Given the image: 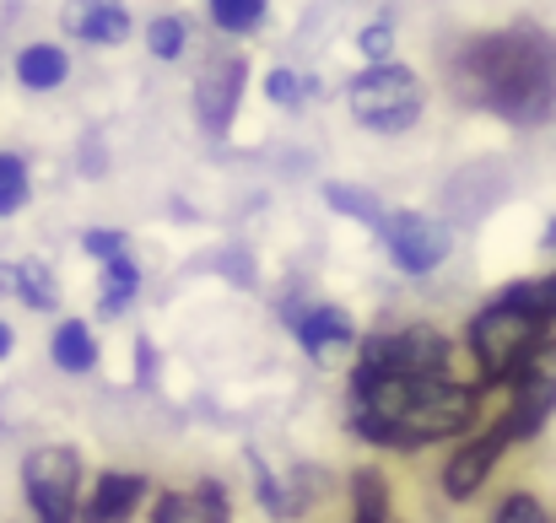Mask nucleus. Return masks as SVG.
I'll return each instance as SVG.
<instances>
[{
    "instance_id": "29",
    "label": "nucleus",
    "mask_w": 556,
    "mask_h": 523,
    "mask_svg": "<svg viewBox=\"0 0 556 523\" xmlns=\"http://www.w3.org/2000/svg\"><path fill=\"white\" fill-rule=\"evenodd\" d=\"M5 350H11V330L0 324V356H5Z\"/></svg>"
},
{
    "instance_id": "26",
    "label": "nucleus",
    "mask_w": 556,
    "mask_h": 523,
    "mask_svg": "<svg viewBox=\"0 0 556 523\" xmlns=\"http://www.w3.org/2000/svg\"><path fill=\"white\" fill-rule=\"evenodd\" d=\"M265 92H270V103H298V92H303V81H298L292 71H270V81H265Z\"/></svg>"
},
{
    "instance_id": "28",
    "label": "nucleus",
    "mask_w": 556,
    "mask_h": 523,
    "mask_svg": "<svg viewBox=\"0 0 556 523\" xmlns=\"http://www.w3.org/2000/svg\"><path fill=\"white\" fill-rule=\"evenodd\" d=\"M535 297H541V314L556 324V270L546 276V281H535Z\"/></svg>"
},
{
    "instance_id": "19",
    "label": "nucleus",
    "mask_w": 556,
    "mask_h": 523,
    "mask_svg": "<svg viewBox=\"0 0 556 523\" xmlns=\"http://www.w3.org/2000/svg\"><path fill=\"white\" fill-rule=\"evenodd\" d=\"M260 11H265V0H211V16H216L222 33H249V27H260Z\"/></svg>"
},
{
    "instance_id": "2",
    "label": "nucleus",
    "mask_w": 556,
    "mask_h": 523,
    "mask_svg": "<svg viewBox=\"0 0 556 523\" xmlns=\"http://www.w3.org/2000/svg\"><path fill=\"white\" fill-rule=\"evenodd\" d=\"M459 76L481 109L514 125H541L556 109V49L535 27H514V33H492L470 43Z\"/></svg>"
},
{
    "instance_id": "23",
    "label": "nucleus",
    "mask_w": 556,
    "mask_h": 523,
    "mask_svg": "<svg viewBox=\"0 0 556 523\" xmlns=\"http://www.w3.org/2000/svg\"><path fill=\"white\" fill-rule=\"evenodd\" d=\"M22 200H27V168L0 152V216H11Z\"/></svg>"
},
{
    "instance_id": "6",
    "label": "nucleus",
    "mask_w": 556,
    "mask_h": 523,
    "mask_svg": "<svg viewBox=\"0 0 556 523\" xmlns=\"http://www.w3.org/2000/svg\"><path fill=\"white\" fill-rule=\"evenodd\" d=\"M357 372H438L454 378V346L438 330H394V335H372L363 341Z\"/></svg>"
},
{
    "instance_id": "11",
    "label": "nucleus",
    "mask_w": 556,
    "mask_h": 523,
    "mask_svg": "<svg viewBox=\"0 0 556 523\" xmlns=\"http://www.w3.org/2000/svg\"><path fill=\"white\" fill-rule=\"evenodd\" d=\"M152 523H232V508L216 481H200L194 492H163L152 502Z\"/></svg>"
},
{
    "instance_id": "18",
    "label": "nucleus",
    "mask_w": 556,
    "mask_h": 523,
    "mask_svg": "<svg viewBox=\"0 0 556 523\" xmlns=\"http://www.w3.org/2000/svg\"><path fill=\"white\" fill-rule=\"evenodd\" d=\"M136 292H141V270H136V259H125V254L109 259V265H103V303H98V308H103L109 319H119V308H130Z\"/></svg>"
},
{
    "instance_id": "9",
    "label": "nucleus",
    "mask_w": 556,
    "mask_h": 523,
    "mask_svg": "<svg viewBox=\"0 0 556 523\" xmlns=\"http://www.w3.org/2000/svg\"><path fill=\"white\" fill-rule=\"evenodd\" d=\"M508 448H514V432H508L503 421H497L492 432L470 437V443H465V448H459V454L443 464V497H448V502H470V497L486 486L492 464H497Z\"/></svg>"
},
{
    "instance_id": "27",
    "label": "nucleus",
    "mask_w": 556,
    "mask_h": 523,
    "mask_svg": "<svg viewBox=\"0 0 556 523\" xmlns=\"http://www.w3.org/2000/svg\"><path fill=\"white\" fill-rule=\"evenodd\" d=\"M389 43H394V33H389V27H368V33H363V54H368L372 65H383Z\"/></svg>"
},
{
    "instance_id": "4",
    "label": "nucleus",
    "mask_w": 556,
    "mask_h": 523,
    "mask_svg": "<svg viewBox=\"0 0 556 523\" xmlns=\"http://www.w3.org/2000/svg\"><path fill=\"white\" fill-rule=\"evenodd\" d=\"M352 114L357 125H368L378 136H400L421 119V81L405 65H368L352 81Z\"/></svg>"
},
{
    "instance_id": "15",
    "label": "nucleus",
    "mask_w": 556,
    "mask_h": 523,
    "mask_svg": "<svg viewBox=\"0 0 556 523\" xmlns=\"http://www.w3.org/2000/svg\"><path fill=\"white\" fill-rule=\"evenodd\" d=\"M49 356H54V367H60V372H92V361H98V341H92V330H87V324L65 319V324L54 330V341H49Z\"/></svg>"
},
{
    "instance_id": "1",
    "label": "nucleus",
    "mask_w": 556,
    "mask_h": 523,
    "mask_svg": "<svg viewBox=\"0 0 556 523\" xmlns=\"http://www.w3.org/2000/svg\"><path fill=\"white\" fill-rule=\"evenodd\" d=\"M352 426L394 454L465 437L476 426V388L438 372H352Z\"/></svg>"
},
{
    "instance_id": "16",
    "label": "nucleus",
    "mask_w": 556,
    "mask_h": 523,
    "mask_svg": "<svg viewBox=\"0 0 556 523\" xmlns=\"http://www.w3.org/2000/svg\"><path fill=\"white\" fill-rule=\"evenodd\" d=\"M352 523H394L389 481L378 470H357L352 475Z\"/></svg>"
},
{
    "instance_id": "7",
    "label": "nucleus",
    "mask_w": 556,
    "mask_h": 523,
    "mask_svg": "<svg viewBox=\"0 0 556 523\" xmlns=\"http://www.w3.org/2000/svg\"><path fill=\"white\" fill-rule=\"evenodd\" d=\"M552 416H556V341H541L525 356V367L514 372V405H508L503 426L514 432V443H525Z\"/></svg>"
},
{
    "instance_id": "24",
    "label": "nucleus",
    "mask_w": 556,
    "mask_h": 523,
    "mask_svg": "<svg viewBox=\"0 0 556 523\" xmlns=\"http://www.w3.org/2000/svg\"><path fill=\"white\" fill-rule=\"evenodd\" d=\"M492 523H552V519H546V508H541L535 497H508Z\"/></svg>"
},
{
    "instance_id": "10",
    "label": "nucleus",
    "mask_w": 556,
    "mask_h": 523,
    "mask_svg": "<svg viewBox=\"0 0 556 523\" xmlns=\"http://www.w3.org/2000/svg\"><path fill=\"white\" fill-rule=\"evenodd\" d=\"M238 92H243V65H238V60H211L205 76H200V87H194V98H200V125H205L211 136H227L232 109H238Z\"/></svg>"
},
{
    "instance_id": "3",
    "label": "nucleus",
    "mask_w": 556,
    "mask_h": 523,
    "mask_svg": "<svg viewBox=\"0 0 556 523\" xmlns=\"http://www.w3.org/2000/svg\"><path fill=\"white\" fill-rule=\"evenodd\" d=\"M541 341H552V319L541 314L535 281H514L470 319V356L481 383H508Z\"/></svg>"
},
{
    "instance_id": "17",
    "label": "nucleus",
    "mask_w": 556,
    "mask_h": 523,
    "mask_svg": "<svg viewBox=\"0 0 556 523\" xmlns=\"http://www.w3.org/2000/svg\"><path fill=\"white\" fill-rule=\"evenodd\" d=\"M65 54L54 49V43H33V49H22V60H16V76H22V87H33V92H49V87H60L65 81Z\"/></svg>"
},
{
    "instance_id": "30",
    "label": "nucleus",
    "mask_w": 556,
    "mask_h": 523,
    "mask_svg": "<svg viewBox=\"0 0 556 523\" xmlns=\"http://www.w3.org/2000/svg\"><path fill=\"white\" fill-rule=\"evenodd\" d=\"M546 248H556V221H552V232H546Z\"/></svg>"
},
{
    "instance_id": "21",
    "label": "nucleus",
    "mask_w": 556,
    "mask_h": 523,
    "mask_svg": "<svg viewBox=\"0 0 556 523\" xmlns=\"http://www.w3.org/2000/svg\"><path fill=\"white\" fill-rule=\"evenodd\" d=\"M147 43H152L157 60H179V49H185V22H179V16H157V22L147 27Z\"/></svg>"
},
{
    "instance_id": "20",
    "label": "nucleus",
    "mask_w": 556,
    "mask_h": 523,
    "mask_svg": "<svg viewBox=\"0 0 556 523\" xmlns=\"http://www.w3.org/2000/svg\"><path fill=\"white\" fill-rule=\"evenodd\" d=\"M325 200H330L336 211H346V216H363V221H372V227L383 221L378 200H368V194H363V189H352V183H330V189H325Z\"/></svg>"
},
{
    "instance_id": "14",
    "label": "nucleus",
    "mask_w": 556,
    "mask_h": 523,
    "mask_svg": "<svg viewBox=\"0 0 556 523\" xmlns=\"http://www.w3.org/2000/svg\"><path fill=\"white\" fill-rule=\"evenodd\" d=\"M292 335L303 341V350L325 356L330 346H346L357 330H352V319H346L341 308H308V314H298V319H292Z\"/></svg>"
},
{
    "instance_id": "25",
    "label": "nucleus",
    "mask_w": 556,
    "mask_h": 523,
    "mask_svg": "<svg viewBox=\"0 0 556 523\" xmlns=\"http://www.w3.org/2000/svg\"><path fill=\"white\" fill-rule=\"evenodd\" d=\"M81 248L98 254V259H119V254H125V232H87Z\"/></svg>"
},
{
    "instance_id": "5",
    "label": "nucleus",
    "mask_w": 556,
    "mask_h": 523,
    "mask_svg": "<svg viewBox=\"0 0 556 523\" xmlns=\"http://www.w3.org/2000/svg\"><path fill=\"white\" fill-rule=\"evenodd\" d=\"M22 486H27V508L38 523H76L81 513V459L76 448H38L22 464Z\"/></svg>"
},
{
    "instance_id": "12",
    "label": "nucleus",
    "mask_w": 556,
    "mask_h": 523,
    "mask_svg": "<svg viewBox=\"0 0 556 523\" xmlns=\"http://www.w3.org/2000/svg\"><path fill=\"white\" fill-rule=\"evenodd\" d=\"M147 497V475H103L81 502V523H125Z\"/></svg>"
},
{
    "instance_id": "8",
    "label": "nucleus",
    "mask_w": 556,
    "mask_h": 523,
    "mask_svg": "<svg viewBox=\"0 0 556 523\" xmlns=\"http://www.w3.org/2000/svg\"><path fill=\"white\" fill-rule=\"evenodd\" d=\"M378 232H383V243H389V254L405 276H427L448 259V232L421 211H389L378 221Z\"/></svg>"
},
{
    "instance_id": "13",
    "label": "nucleus",
    "mask_w": 556,
    "mask_h": 523,
    "mask_svg": "<svg viewBox=\"0 0 556 523\" xmlns=\"http://www.w3.org/2000/svg\"><path fill=\"white\" fill-rule=\"evenodd\" d=\"M65 27L76 38H87V43H119L130 33V16H125L119 0H71Z\"/></svg>"
},
{
    "instance_id": "22",
    "label": "nucleus",
    "mask_w": 556,
    "mask_h": 523,
    "mask_svg": "<svg viewBox=\"0 0 556 523\" xmlns=\"http://www.w3.org/2000/svg\"><path fill=\"white\" fill-rule=\"evenodd\" d=\"M16 292L33 303V308H54V281L43 265H16Z\"/></svg>"
}]
</instances>
